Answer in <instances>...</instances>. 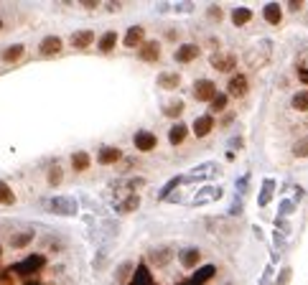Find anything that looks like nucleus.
Masks as SVG:
<instances>
[{
    "instance_id": "obj_1",
    "label": "nucleus",
    "mask_w": 308,
    "mask_h": 285,
    "mask_svg": "<svg viewBox=\"0 0 308 285\" xmlns=\"http://www.w3.org/2000/svg\"><path fill=\"white\" fill-rule=\"evenodd\" d=\"M49 211L56 214V216H77L79 204H77V199H72V196H54L49 201Z\"/></svg>"
},
{
    "instance_id": "obj_2",
    "label": "nucleus",
    "mask_w": 308,
    "mask_h": 285,
    "mask_svg": "<svg viewBox=\"0 0 308 285\" xmlns=\"http://www.w3.org/2000/svg\"><path fill=\"white\" fill-rule=\"evenodd\" d=\"M222 186H202L199 191L194 193V199H191V204L194 206H204V204H209V201H216V199H222Z\"/></svg>"
},
{
    "instance_id": "obj_3",
    "label": "nucleus",
    "mask_w": 308,
    "mask_h": 285,
    "mask_svg": "<svg viewBox=\"0 0 308 285\" xmlns=\"http://www.w3.org/2000/svg\"><path fill=\"white\" fill-rule=\"evenodd\" d=\"M194 97L199 102H211L216 97V84L211 79H199L194 84Z\"/></svg>"
},
{
    "instance_id": "obj_4",
    "label": "nucleus",
    "mask_w": 308,
    "mask_h": 285,
    "mask_svg": "<svg viewBox=\"0 0 308 285\" xmlns=\"http://www.w3.org/2000/svg\"><path fill=\"white\" fill-rule=\"evenodd\" d=\"M247 90H250V84H247V77L245 74H237V77H232L229 82H227V97H245L247 95Z\"/></svg>"
},
{
    "instance_id": "obj_5",
    "label": "nucleus",
    "mask_w": 308,
    "mask_h": 285,
    "mask_svg": "<svg viewBox=\"0 0 308 285\" xmlns=\"http://www.w3.org/2000/svg\"><path fill=\"white\" fill-rule=\"evenodd\" d=\"M145 43V28L143 26H130L127 31H125V38H122V46H127V49H140Z\"/></svg>"
},
{
    "instance_id": "obj_6",
    "label": "nucleus",
    "mask_w": 308,
    "mask_h": 285,
    "mask_svg": "<svg viewBox=\"0 0 308 285\" xmlns=\"http://www.w3.org/2000/svg\"><path fill=\"white\" fill-rule=\"evenodd\" d=\"M211 67L216 72H222V74H229V72L237 69V59H234V54H214L211 56Z\"/></svg>"
},
{
    "instance_id": "obj_7",
    "label": "nucleus",
    "mask_w": 308,
    "mask_h": 285,
    "mask_svg": "<svg viewBox=\"0 0 308 285\" xmlns=\"http://www.w3.org/2000/svg\"><path fill=\"white\" fill-rule=\"evenodd\" d=\"M214 173H219V168H216L214 163H204V166H199V168L189 171L186 176H181V179H184L186 184H194V181H204V179L214 176Z\"/></svg>"
},
{
    "instance_id": "obj_8",
    "label": "nucleus",
    "mask_w": 308,
    "mask_h": 285,
    "mask_svg": "<svg viewBox=\"0 0 308 285\" xmlns=\"http://www.w3.org/2000/svg\"><path fill=\"white\" fill-rule=\"evenodd\" d=\"M61 49H64L61 36H46V38L38 43V54H41V56H56Z\"/></svg>"
},
{
    "instance_id": "obj_9",
    "label": "nucleus",
    "mask_w": 308,
    "mask_h": 285,
    "mask_svg": "<svg viewBox=\"0 0 308 285\" xmlns=\"http://www.w3.org/2000/svg\"><path fill=\"white\" fill-rule=\"evenodd\" d=\"M133 143H135L138 150L148 153V150H153V148L158 145V138H156V133H150V130H138L135 138H133Z\"/></svg>"
},
{
    "instance_id": "obj_10",
    "label": "nucleus",
    "mask_w": 308,
    "mask_h": 285,
    "mask_svg": "<svg viewBox=\"0 0 308 285\" xmlns=\"http://www.w3.org/2000/svg\"><path fill=\"white\" fill-rule=\"evenodd\" d=\"M171 260H173V250L171 247H158V250H150L148 252V262H150L153 268H166Z\"/></svg>"
},
{
    "instance_id": "obj_11",
    "label": "nucleus",
    "mask_w": 308,
    "mask_h": 285,
    "mask_svg": "<svg viewBox=\"0 0 308 285\" xmlns=\"http://www.w3.org/2000/svg\"><path fill=\"white\" fill-rule=\"evenodd\" d=\"M120 158H122V153H120V148H115V145H102L100 153H97L100 166H115Z\"/></svg>"
},
{
    "instance_id": "obj_12",
    "label": "nucleus",
    "mask_w": 308,
    "mask_h": 285,
    "mask_svg": "<svg viewBox=\"0 0 308 285\" xmlns=\"http://www.w3.org/2000/svg\"><path fill=\"white\" fill-rule=\"evenodd\" d=\"M138 56H140L143 61H148V64H156V61L161 59V43H156V41H145L143 46L138 49Z\"/></svg>"
},
{
    "instance_id": "obj_13",
    "label": "nucleus",
    "mask_w": 308,
    "mask_h": 285,
    "mask_svg": "<svg viewBox=\"0 0 308 285\" xmlns=\"http://www.w3.org/2000/svg\"><path fill=\"white\" fill-rule=\"evenodd\" d=\"M199 260H202V252L196 247H184L179 252V262H181V268H186V270H194L196 265H199Z\"/></svg>"
},
{
    "instance_id": "obj_14",
    "label": "nucleus",
    "mask_w": 308,
    "mask_h": 285,
    "mask_svg": "<svg viewBox=\"0 0 308 285\" xmlns=\"http://www.w3.org/2000/svg\"><path fill=\"white\" fill-rule=\"evenodd\" d=\"M33 229H23V232H13L10 234V239H8V245L13 247V250H23V247H28L31 242H33Z\"/></svg>"
},
{
    "instance_id": "obj_15",
    "label": "nucleus",
    "mask_w": 308,
    "mask_h": 285,
    "mask_svg": "<svg viewBox=\"0 0 308 285\" xmlns=\"http://www.w3.org/2000/svg\"><path fill=\"white\" fill-rule=\"evenodd\" d=\"M69 41H72V46H74V49H87V46H92V43H95V31H90V28L74 31Z\"/></svg>"
},
{
    "instance_id": "obj_16",
    "label": "nucleus",
    "mask_w": 308,
    "mask_h": 285,
    "mask_svg": "<svg viewBox=\"0 0 308 285\" xmlns=\"http://www.w3.org/2000/svg\"><path fill=\"white\" fill-rule=\"evenodd\" d=\"M196 56H199V46L196 43H184V46L176 49V61L179 64H191Z\"/></svg>"
},
{
    "instance_id": "obj_17",
    "label": "nucleus",
    "mask_w": 308,
    "mask_h": 285,
    "mask_svg": "<svg viewBox=\"0 0 308 285\" xmlns=\"http://www.w3.org/2000/svg\"><path fill=\"white\" fill-rule=\"evenodd\" d=\"M211 127H214V117L211 115H202V117L194 120V135L196 138H206L211 133Z\"/></svg>"
},
{
    "instance_id": "obj_18",
    "label": "nucleus",
    "mask_w": 308,
    "mask_h": 285,
    "mask_svg": "<svg viewBox=\"0 0 308 285\" xmlns=\"http://www.w3.org/2000/svg\"><path fill=\"white\" fill-rule=\"evenodd\" d=\"M23 51H26L23 43H10V46H5L3 51H0V61L13 64V61H18L20 56H23Z\"/></svg>"
},
{
    "instance_id": "obj_19",
    "label": "nucleus",
    "mask_w": 308,
    "mask_h": 285,
    "mask_svg": "<svg viewBox=\"0 0 308 285\" xmlns=\"http://www.w3.org/2000/svg\"><path fill=\"white\" fill-rule=\"evenodd\" d=\"M92 166V156L87 150H77V153H72V168L77 171V173H82V171H87Z\"/></svg>"
},
{
    "instance_id": "obj_20",
    "label": "nucleus",
    "mask_w": 308,
    "mask_h": 285,
    "mask_svg": "<svg viewBox=\"0 0 308 285\" xmlns=\"http://www.w3.org/2000/svg\"><path fill=\"white\" fill-rule=\"evenodd\" d=\"M262 18H265L270 26H278L280 20H283V10H280V5H278V3H268L265 8H262Z\"/></svg>"
},
{
    "instance_id": "obj_21",
    "label": "nucleus",
    "mask_w": 308,
    "mask_h": 285,
    "mask_svg": "<svg viewBox=\"0 0 308 285\" xmlns=\"http://www.w3.org/2000/svg\"><path fill=\"white\" fill-rule=\"evenodd\" d=\"M186 135H189V127H186L184 122H176V125L168 130V140H171V145H181V143L186 140Z\"/></svg>"
},
{
    "instance_id": "obj_22",
    "label": "nucleus",
    "mask_w": 308,
    "mask_h": 285,
    "mask_svg": "<svg viewBox=\"0 0 308 285\" xmlns=\"http://www.w3.org/2000/svg\"><path fill=\"white\" fill-rule=\"evenodd\" d=\"M273 193H275V181L273 179H265V181H262V189H260V196H257V204L260 206H268L270 199H273Z\"/></svg>"
},
{
    "instance_id": "obj_23",
    "label": "nucleus",
    "mask_w": 308,
    "mask_h": 285,
    "mask_svg": "<svg viewBox=\"0 0 308 285\" xmlns=\"http://www.w3.org/2000/svg\"><path fill=\"white\" fill-rule=\"evenodd\" d=\"M156 84H158V87H163V90H176V87L181 84V77L176 74V72H161Z\"/></svg>"
},
{
    "instance_id": "obj_24",
    "label": "nucleus",
    "mask_w": 308,
    "mask_h": 285,
    "mask_svg": "<svg viewBox=\"0 0 308 285\" xmlns=\"http://www.w3.org/2000/svg\"><path fill=\"white\" fill-rule=\"evenodd\" d=\"M138 206H140V196H138V193H130L127 199H122V201L115 206V211H117V214H130V211H135Z\"/></svg>"
},
{
    "instance_id": "obj_25",
    "label": "nucleus",
    "mask_w": 308,
    "mask_h": 285,
    "mask_svg": "<svg viewBox=\"0 0 308 285\" xmlns=\"http://www.w3.org/2000/svg\"><path fill=\"white\" fill-rule=\"evenodd\" d=\"M115 43H117V33H115V31H107V33H102V36H100L97 49H100L102 54H109V51L115 49Z\"/></svg>"
},
{
    "instance_id": "obj_26",
    "label": "nucleus",
    "mask_w": 308,
    "mask_h": 285,
    "mask_svg": "<svg viewBox=\"0 0 308 285\" xmlns=\"http://www.w3.org/2000/svg\"><path fill=\"white\" fill-rule=\"evenodd\" d=\"M184 109H186V104H184L181 99H173V102H168V104L163 107V115L171 117V120H176V117L184 115Z\"/></svg>"
},
{
    "instance_id": "obj_27",
    "label": "nucleus",
    "mask_w": 308,
    "mask_h": 285,
    "mask_svg": "<svg viewBox=\"0 0 308 285\" xmlns=\"http://www.w3.org/2000/svg\"><path fill=\"white\" fill-rule=\"evenodd\" d=\"M252 20V10L250 8H234L232 10V23L234 26H247Z\"/></svg>"
},
{
    "instance_id": "obj_28",
    "label": "nucleus",
    "mask_w": 308,
    "mask_h": 285,
    "mask_svg": "<svg viewBox=\"0 0 308 285\" xmlns=\"http://www.w3.org/2000/svg\"><path fill=\"white\" fill-rule=\"evenodd\" d=\"M46 181H49V186H61V181H64V171H61V166H59V163L49 166Z\"/></svg>"
},
{
    "instance_id": "obj_29",
    "label": "nucleus",
    "mask_w": 308,
    "mask_h": 285,
    "mask_svg": "<svg viewBox=\"0 0 308 285\" xmlns=\"http://www.w3.org/2000/svg\"><path fill=\"white\" fill-rule=\"evenodd\" d=\"M227 102H229L227 92H216V97L209 102V109H211V112H224V109H227Z\"/></svg>"
},
{
    "instance_id": "obj_30",
    "label": "nucleus",
    "mask_w": 308,
    "mask_h": 285,
    "mask_svg": "<svg viewBox=\"0 0 308 285\" xmlns=\"http://www.w3.org/2000/svg\"><path fill=\"white\" fill-rule=\"evenodd\" d=\"M133 285H153V280H150V270H148L145 265L135 268V275H133Z\"/></svg>"
},
{
    "instance_id": "obj_31",
    "label": "nucleus",
    "mask_w": 308,
    "mask_h": 285,
    "mask_svg": "<svg viewBox=\"0 0 308 285\" xmlns=\"http://www.w3.org/2000/svg\"><path fill=\"white\" fill-rule=\"evenodd\" d=\"M291 104H293V109H298V112H306V109H308V90L296 92L293 99H291Z\"/></svg>"
},
{
    "instance_id": "obj_32",
    "label": "nucleus",
    "mask_w": 308,
    "mask_h": 285,
    "mask_svg": "<svg viewBox=\"0 0 308 285\" xmlns=\"http://www.w3.org/2000/svg\"><path fill=\"white\" fill-rule=\"evenodd\" d=\"M15 201V193H13V189L5 184V181H0V204H13Z\"/></svg>"
},
{
    "instance_id": "obj_33",
    "label": "nucleus",
    "mask_w": 308,
    "mask_h": 285,
    "mask_svg": "<svg viewBox=\"0 0 308 285\" xmlns=\"http://www.w3.org/2000/svg\"><path fill=\"white\" fill-rule=\"evenodd\" d=\"M214 273H216V268H214V265H204L199 273L194 275V285H202V283H206V280H209Z\"/></svg>"
},
{
    "instance_id": "obj_34",
    "label": "nucleus",
    "mask_w": 308,
    "mask_h": 285,
    "mask_svg": "<svg viewBox=\"0 0 308 285\" xmlns=\"http://www.w3.org/2000/svg\"><path fill=\"white\" fill-rule=\"evenodd\" d=\"M293 211H296V201L283 199V201H280V206H278V219H288Z\"/></svg>"
},
{
    "instance_id": "obj_35",
    "label": "nucleus",
    "mask_w": 308,
    "mask_h": 285,
    "mask_svg": "<svg viewBox=\"0 0 308 285\" xmlns=\"http://www.w3.org/2000/svg\"><path fill=\"white\" fill-rule=\"evenodd\" d=\"M181 184H184V179H181V176L171 179V181H168V184H166V186L161 189V193H158V196H161V199H168V196H171V193L176 191V186H181Z\"/></svg>"
},
{
    "instance_id": "obj_36",
    "label": "nucleus",
    "mask_w": 308,
    "mask_h": 285,
    "mask_svg": "<svg viewBox=\"0 0 308 285\" xmlns=\"http://www.w3.org/2000/svg\"><path fill=\"white\" fill-rule=\"evenodd\" d=\"M293 156H296V158H308V138H301V140L293 145Z\"/></svg>"
},
{
    "instance_id": "obj_37",
    "label": "nucleus",
    "mask_w": 308,
    "mask_h": 285,
    "mask_svg": "<svg viewBox=\"0 0 308 285\" xmlns=\"http://www.w3.org/2000/svg\"><path fill=\"white\" fill-rule=\"evenodd\" d=\"M247 186H250V173H245V176H242V179L237 181V196H239V199H245Z\"/></svg>"
},
{
    "instance_id": "obj_38",
    "label": "nucleus",
    "mask_w": 308,
    "mask_h": 285,
    "mask_svg": "<svg viewBox=\"0 0 308 285\" xmlns=\"http://www.w3.org/2000/svg\"><path fill=\"white\" fill-rule=\"evenodd\" d=\"M130 273H135V268H133V262H122V265H120V270H117V280H120V283H125Z\"/></svg>"
},
{
    "instance_id": "obj_39",
    "label": "nucleus",
    "mask_w": 308,
    "mask_h": 285,
    "mask_svg": "<svg viewBox=\"0 0 308 285\" xmlns=\"http://www.w3.org/2000/svg\"><path fill=\"white\" fill-rule=\"evenodd\" d=\"M291 278H293V270H291V268H280V275H278L275 285H288Z\"/></svg>"
},
{
    "instance_id": "obj_40",
    "label": "nucleus",
    "mask_w": 308,
    "mask_h": 285,
    "mask_svg": "<svg viewBox=\"0 0 308 285\" xmlns=\"http://www.w3.org/2000/svg\"><path fill=\"white\" fill-rule=\"evenodd\" d=\"M161 10H173V13H191L194 5L191 3H184V5H161Z\"/></svg>"
},
{
    "instance_id": "obj_41",
    "label": "nucleus",
    "mask_w": 308,
    "mask_h": 285,
    "mask_svg": "<svg viewBox=\"0 0 308 285\" xmlns=\"http://www.w3.org/2000/svg\"><path fill=\"white\" fill-rule=\"evenodd\" d=\"M275 232H280V234L288 237V234H291V222H288V219H275Z\"/></svg>"
},
{
    "instance_id": "obj_42",
    "label": "nucleus",
    "mask_w": 308,
    "mask_h": 285,
    "mask_svg": "<svg viewBox=\"0 0 308 285\" xmlns=\"http://www.w3.org/2000/svg\"><path fill=\"white\" fill-rule=\"evenodd\" d=\"M206 15H209L211 20H216V23H219V20H222V15H224V10L219 8V5H209V8H206Z\"/></svg>"
},
{
    "instance_id": "obj_43",
    "label": "nucleus",
    "mask_w": 308,
    "mask_h": 285,
    "mask_svg": "<svg viewBox=\"0 0 308 285\" xmlns=\"http://www.w3.org/2000/svg\"><path fill=\"white\" fill-rule=\"evenodd\" d=\"M143 186H145V179H140V176H138V179H130V181H127V189L133 191V193H135L138 189H143Z\"/></svg>"
},
{
    "instance_id": "obj_44",
    "label": "nucleus",
    "mask_w": 308,
    "mask_h": 285,
    "mask_svg": "<svg viewBox=\"0 0 308 285\" xmlns=\"http://www.w3.org/2000/svg\"><path fill=\"white\" fill-rule=\"evenodd\" d=\"M239 214H242V199H239V196H234V204L229 209V216H239Z\"/></svg>"
},
{
    "instance_id": "obj_45",
    "label": "nucleus",
    "mask_w": 308,
    "mask_h": 285,
    "mask_svg": "<svg viewBox=\"0 0 308 285\" xmlns=\"http://www.w3.org/2000/svg\"><path fill=\"white\" fill-rule=\"evenodd\" d=\"M270 280H273V268L268 265L265 273H262V278H260V285H270Z\"/></svg>"
},
{
    "instance_id": "obj_46",
    "label": "nucleus",
    "mask_w": 308,
    "mask_h": 285,
    "mask_svg": "<svg viewBox=\"0 0 308 285\" xmlns=\"http://www.w3.org/2000/svg\"><path fill=\"white\" fill-rule=\"evenodd\" d=\"M273 239H275V247H278V250H283V247H285V239H288V237L280 234V232H275V234H273Z\"/></svg>"
},
{
    "instance_id": "obj_47",
    "label": "nucleus",
    "mask_w": 308,
    "mask_h": 285,
    "mask_svg": "<svg viewBox=\"0 0 308 285\" xmlns=\"http://www.w3.org/2000/svg\"><path fill=\"white\" fill-rule=\"evenodd\" d=\"M104 255H107V250H104V247H100V252H97V257H95V268H97V270L102 268V262H104Z\"/></svg>"
},
{
    "instance_id": "obj_48",
    "label": "nucleus",
    "mask_w": 308,
    "mask_h": 285,
    "mask_svg": "<svg viewBox=\"0 0 308 285\" xmlns=\"http://www.w3.org/2000/svg\"><path fill=\"white\" fill-rule=\"evenodd\" d=\"M166 201H171V204H179V201H181V191H173V193L168 196Z\"/></svg>"
},
{
    "instance_id": "obj_49",
    "label": "nucleus",
    "mask_w": 308,
    "mask_h": 285,
    "mask_svg": "<svg viewBox=\"0 0 308 285\" xmlns=\"http://www.w3.org/2000/svg\"><path fill=\"white\" fill-rule=\"evenodd\" d=\"M229 148H232V150H234V148L239 150V148H242V138H239V135H237V138H232V140H229Z\"/></svg>"
},
{
    "instance_id": "obj_50",
    "label": "nucleus",
    "mask_w": 308,
    "mask_h": 285,
    "mask_svg": "<svg viewBox=\"0 0 308 285\" xmlns=\"http://www.w3.org/2000/svg\"><path fill=\"white\" fill-rule=\"evenodd\" d=\"M298 79H301L303 84H308V69H303V67H301V69H298Z\"/></svg>"
},
{
    "instance_id": "obj_51",
    "label": "nucleus",
    "mask_w": 308,
    "mask_h": 285,
    "mask_svg": "<svg viewBox=\"0 0 308 285\" xmlns=\"http://www.w3.org/2000/svg\"><path fill=\"white\" fill-rule=\"evenodd\" d=\"M288 8L296 13V10H301V8H303V3H301V0H291V3H288Z\"/></svg>"
},
{
    "instance_id": "obj_52",
    "label": "nucleus",
    "mask_w": 308,
    "mask_h": 285,
    "mask_svg": "<svg viewBox=\"0 0 308 285\" xmlns=\"http://www.w3.org/2000/svg\"><path fill=\"white\" fill-rule=\"evenodd\" d=\"M82 5L92 10V8H97V0H82Z\"/></svg>"
},
{
    "instance_id": "obj_53",
    "label": "nucleus",
    "mask_w": 308,
    "mask_h": 285,
    "mask_svg": "<svg viewBox=\"0 0 308 285\" xmlns=\"http://www.w3.org/2000/svg\"><path fill=\"white\" fill-rule=\"evenodd\" d=\"M232 120H234V115H232V112H227V115H224V120H222V127H227Z\"/></svg>"
},
{
    "instance_id": "obj_54",
    "label": "nucleus",
    "mask_w": 308,
    "mask_h": 285,
    "mask_svg": "<svg viewBox=\"0 0 308 285\" xmlns=\"http://www.w3.org/2000/svg\"><path fill=\"white\" fill-rule=\"evenodd\" d=\"M166 36H168V38H179V31H176V28H171Z\"/></svg>"
},
{
    "instance_id": "obj_55",
    "label": "nucleus",
    "mask_w": 308,
    "mask_h": 285,
    "mask_svg": "<svg viewBox=\"0 0 308 285\" xmlns=\"http://www.w3.org/2000/svg\"><path fill=\"white\" fill-rule=\"evenodd\" d=\"M0 28H3V18H0Z\"/></svg>"
}]
</instances>
